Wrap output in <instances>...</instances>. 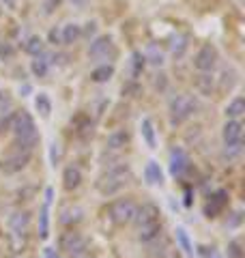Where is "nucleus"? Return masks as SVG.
<instances>
[{"label": "nucleus", "instance_id": "1", "mask_svg": "<svg viewBox=\"0 0 245 258\" xmlns=\"http://www.w3.org/2000/svg\"><path fill=\"white\" fill-rule=\"evenodd\" d=\"M129 166L127 164H116V166H110L108 170H105L99 181H97V189H99L103 196H114V194H118L125 185L129 183Z\"/></svg>", "mask_w": 245, "mask_h": 258}, {"label": "nucleus", "instance_id": "2", "mask_svg": "<svg viewBox=\"0 0 245 258\" xmlns=\"http://www.w3.org/2000/svg\"><path fill=\"white\" fill-rule=\"evenodd\" d=\"M196 112V101L192 99L190 95H178L170 101V123L178 125L187 120Z\"/></svg>", "mask_w": 245, "mask_h": 258}, {"label": "nucleus", "instance_id": "3", "mask_svg": "<svg viewBox=\"0 0 245 258\" xmlns=\"http://www.w3.org/2000/svg\"><path fill=\"white\" fill-rule=\"evenodd\" d=\"M136 209H138V205L134 203V200L120 198V200H116V203H112L110 217H112V222H116L118 226L132 224L134 222V215H136Z\"/></svg>", "mask_w": 245, "mask_h": 258}, {"label": "nucleus", "instance_id": "4", "mask_svg": "<svg viewBox=\"0 0 245 258\" xmlns=\"http://www.w3.org/2000/svg\"><path fill=\"white\" fill-rule=\"evenodd\" d=\"M86 247H88V241L76 230L65 232V235L60 237V249L71 258H80L82 254L86 252Z\"/></svg>", "mask_w": 245, "mask_h": 258}, {"label": "nucleus", "instance_id": "5", "mask_svg": "<svg viewBox=\"0 0 245 258\" xmlns=\"http://www.w3.org/2000/svg\"><path fill=\"white\" fill-rule=\"evenodd\" d=\"M30 161V153L26 151H15L11 153V155H7L0 159V170H3L5 174H15V172H22L24 168L28 166Z\"/></svg>", "mask_w": 245, "mask_h": 258}, {"label": "nucleus", "instance_id": "6", "mask_svg": "<svg viewBox=\"0 0 245 258\" xmlns=\"http://www.w3.org/2000/svg\"><path fill=\"white\" fill-rule=\"evenodd\" d=\"M217 64V50L213 45H202L194 56V67L198 71H213Z\"/></svg>", "mask_w": 245, "mask_h": 258}, {"label": "nucleus", "instance_id": "7", "mask_svg": "<svg viewBox=\"0 0 245 258\" xmlns=\"http://www.w3.org/2000/svg\"><path fill=\"white\" fill-rule=\"evenodd\" d=\"M112 50H114L112 37L103 35V37H97L91 43V47H88V56H91V58H97V60H103V58H108V54Z\"/></svg>", "mask_w": 245, "mask_h": 258}, {"label": "nucleus", "instance_id": "8", "mask_svg": "<svg viewBox=\"0 0 245 258\" xmlns=\"http://www.w3.org/2000/svg\"><path fill=\"white\" fill-rule=\"evenodd\" d=\"M187 168H190V157L183 149H172L170 151V174L181 176Z\"/></svg>", "mask_w": 245, "mask_h": 258}, {"label": "nucleus", "instance_id": "9", "mask_svg": "<svg viewBox=\"0 0 245 258\" xmlns=\"http://www.w3.org/2000/svg\"><path fill=\"white\" fill-rule=\"evenodd\" d=\"M222 138L226 144H232V142H241L243 138V125L239 118H230L222 129Z\"/></svg>", "mask_w": 245, "mask_h": 258}, {"label": "nucleus", "instance_id": "10", "mask_svg": "<svg viewBox=\"0 0 245 258\" xmlns=\"http://www.w3.org/2000/svg\"><path fill=\"white\" fill-rule=\"evenodd\" d=\"M155 220H159V209L155 207L153 203H146V205H142V207H138V209H136L134 222H136L138 226L149 224V222H155Z\"/></svg>", "mask_w": 245, "mask_h": 258}, {"label": "nucleus", "instance_id": "11", "mask_svg": "<svg viewBox=\"0 0 245 258\" xmlns=\"http://www.w3.org/2000/svg\"><path fill=\"white\" fill-rule=\"evenodd\" d=\"M28 224H30V213L28 211H18L9 217V228L15 237L24 235V232L28 230Z\"/></svg>", "mask_w": 245, "mask_h": 258}, {"label": "nucleus", "instance_id": "12", "mask_svg": "<svg viewBox=\"0 0 245 258\" xmlns=\"http://www.w3.org/2000/svg\"><path fill=\"white\" fill-rule=\"evenodd\" d=\"M32 129H37V127H35V120H32V116L28 114V112H20V114H15L13 127H11V132L15 136H24V134L32 132Z\"/></svg>", "mask_w": 245, "mask_h": 258}, {"label": "nucleus", "instance_id": "13", "mask_svg": "<svg viewBox=\"0 0 245 258\" xmlns=\"http://www.w3.org/2000/svg\"><path fill=\"white\" fill-rule=\"evenodd\" d=\"M159 235H161V224H159V220L138 226V239H140L142 243H151V241H155Z\"/></svg>", "mask_w": 245, "mask_h": 258}, {"label": "nucleus", "instance_id": "14", "mask_svg": "<svg viewBox=\"0 0 245 258\" xmlns=\"http://www.w3.org/2000/svg\"><path fill=\"white\" fill-rule=\"evenodd\" d=\"M82 183V170L78 166H67L63 172V185L65 189H76Z\"/></svg>", "mask_w": 245, "mask_h": 258}, {"label": "nucleus", "instance_id": "15", "mask_svg": "<svg viewBox=\"0 0 245 258\" xmlns=\"http://www.w3.org/2000/svg\"><path fill=\"white\" fill-rule=\"evenodd\" d=\"M187 47H190V39H187V35H174L172 39H170V54L174 56V58H183Z\"/></svg>", "mask_w": 245, "mask_h": 258}, {"label": "nucleus", "instance_id": "16", "mask_svg": "<svg viewBox=\"0 0 245 258\" xmlns=\"http://www.w3.org/2000/svg\"><path fill=\"white\" fill-rule=\"evenodd\" d=\"M60 37H63L65 45H73L82 37V26L80 24H73V22L65 24V26H60Z\"/></svg>", "mask_w": 245, "mask_h": 258}, {"label": "nucleus", "instance_id": "17", "mask_svg": "<svg viewBox=\"0 0 245 258\" xmlns=\"http://www.w3.org/2000/svg\"><path fill=\"white\" fill-rule=\"evenodd\" d=\"M129 142V134L122 132V129H118V132H112L108 136V142H105V147H108V151H120L125 149Z\"/></svg>", "mask_w": 245, "mask_h": 258}, {"label": "nucleus", "instance_id": "18", "mask_svg": "<svg viewBox=\"0 0 245 258\" xmlns=\"http://www.w3.org/2000/svg\"><path fill=\"white\" fill-rule=\"evenodd\" d=\"M144 179L149 185H161L163 183V174H161V168L157 161H149L144 168Z\"/></svg>", "mask_w": 245, "mask_h": 258}, {"label": "nucleus", "instance_id": "19", "mask_svg": "<svg viewBox=\"0 0 245 258\" xmlns=\"http://www.w3.org/2000/svg\"><path fill=\"white\" fill-rule=\"evenodd\" d=\"M140 134L146 142V147L149 149H155V144H157V138H155V127H153V120L151 118H142L140 123Z\"/></svg>", "mask_w": 245, "mask_h": 258}, {"label": "nucleus", "instance_id": "20", "mask_svg": "<svg viewBox=\"0 0 245 258\" xmlns=\"http://www.w3.org/2000/svg\"><path fill=\"white\" fill-rule=\"evenodd\" d=\"M112 76H114V67L105 62V64H99L97 69H93L91 80L97 82V84H103V82H108V80H112Z\"/></svg>", "mask_w": 245, "mask_h": 258}, {"label": "nucleus", "instance_id": "21", "mask_svg": "<svg viewBox=\"0 0 245 258\" xmlns=\"http://www.w3.org/2000/svg\"><path fill=\"white\" fill-rule=\"evenodd\" d=\"M243 114H245V99L243 97H236V99H232L226 106V116L228 118H239Z\"/></svg>", "mask_w": 245, "mask_h": 258}, {"label": "nucleus", "instance_id": "22", "mask_svg": "<svg viewBox=\"0 0 245 258\" xmlns=\"http://www.w3.org/2000/svg\"><path fill=\"white\" fill-rule=\"evenodd\" d=\"M196 86H198V91L202 95H211V91H213V76H211V71H202V76L196 78Z\"/></svg>", "mask_w": 245, "mask_h": 258}, {"label": "nucleus", "instance_id": "23", "mask_svg": "<svg viewBox=\"0 0 245 258\" xmlns=\"http://www.w3.org/2000/svg\"><path fill=\"white\" fill-rule=\"evenodd\" d=\"M30 71L35 74L37 78H45L47 76V71H50V60L47 58H43V56H37L35 60H32V64H30Z\"/></svg>", "mask_w": 245, "mask_h": 258}, {"label": "nucleus", "instance_id": "24", "mask_svg": "<svg viewBox=\"0 0 245 258\" xmlns=\"http://www.w3.org/2000/svg\"><path fill=\"white\" fill-rule=\"evenodd\" d=\"M174 232H176V241H178V245H181V249H183V252H185L187 256H190V258H194V245H192L190 237H187L185 228H181V226H178V228H176Z\"/></svg>", "mask_w": 245, "mask_h": 258}, {"label": "nucleus", "instance_id": "25", "mask_svg": "<svg viewBox=\"0 0 245 258\" xmlns=\"http://www.w3.org/2000/svg\"><path fill=\"white\" fill-rule=\"evenodd\" d=\"M144 60H149L153 67H161L163 64V52L157 45H149L146 47V54H144Z\"/></svg>", "mask_w": 245, "mask_h": 258}, {"label": "nucleus", "instance_id": "26", "mask_svg": "<svg viewBox=\"0 0 245 258\" xmlns=\"http://www.w3.org/2000/svg\"><path fill=\"white\" fill-rule=\"evenodd\" d=\"M82 215H84V211H82L80 207H71V209H65L63 215H60V222L63 224H78L82 220Z\"/></svg>", "mask_w": 245, "mask_h": 258}, {"label": "nucleus", "instance_id": "27", "mask_svg": "<svg viewBox=\"0 0 245 258\" xmlns=\"http://www.w3.org/2000/svg\"><path fill=\"white\" fill-rule=\"evenodd\" d=\"M243 153V144L241 142H232V144H226L224 151H222V157L228 161H236Z\"/></svg>", "mask_w": 245, "mask_h": 258}, {"label": "nucleus", "instance_id": "28", "mask_svg": "<svg viewBox=\"0 0 245 258\" xmlns=\"http://www.w3.org/2000/svg\"><path fill=\"white\" fill-rule=\"evenodd\" d=\"M35 108L41 112V116H50V112H52V101H50V97H47L45 93H39L35 97Z\"/></svg>", "mask_w": 245, "mask_h": 258}, {"label": "nucleus", "instance_id": "29", "mask_svg": "<svg viewBox=\"0 0 245 258\" xmlns=\"http://www.w3.org/2000/svg\"><path fill=\"white\" fill-rule=\"evenodd\" d=\"M47 211H50V205H43V209H41V226H39V237L41 239H47L50 237V215H47Z\"/></svg>", "mask_w": 245, "mask_h": 258}, {"label": "nucleus", "instance_id": "30", "mask_svg": "<svg viewBox=\"0 0 245 258\" xmlns=\"http://www.w3.org/2000/svg\"><path fill=\"white\" fill-rule=\"evenodd\" d=\"M43 39L41 37H30L28 41H26V45H24V50H26L30 56H39V54H43Z\"/></svg>", "mask_w": 245, "mask_h": 258}, {"label": "nucleus", "instance_id": "31", "mask_svg": "<svg viewBox=\"0 0 245 258\" xmlns=\"http://www.w3.org/2000/svg\"><path fill=\"white\" fill-rule=\"evenodd\" d=\"M144 62H146V60H144V56H142L140 52H134V54H132V76H134V78L142 74Z\"/></svg>", "mask_w": 245, "mask_h": 258}, {"label": "nucleus", "instance_id": "32", "mask_svg": "<svg viewBox=\"0 0 245 258\" xmlns=\"http://www.w3.org/2000/svg\"><path fill=\"white\" fill-rule=\"evenodd\" d=\"M228 258H243V249L239 241H230L228 243Z\"/></svg>", "mask_w": 245, "mask_h": 258}, {"label": "nucleus", "instance_id": "33", "mask_svg": "<svg viewBox=\"0 0 245 258\" xmlns=\"http://www.w3.org/2000/svg\"><path fill=\"white\" fill-rule=\"evenodd\" d=\"M13 118H15V114H9L7 118L0 120V136L7 134V132H11V127H13Z\"/></svg>", "mask_w": 245, "mask_h": 258}, {"label": "nucleus", "instance_id": "34", "mask_svg": "<svg viewBox=\"0 0 245 258\" xmlns=\"http://www.w3.org/2000/svg\"><path fill=\"white\" fill-rule=\"evenodd\" d=\"M211 203H213L215 207H219V209H222V207L228 203V194H226V191H217L215 196L211 198Z\"/></svg>", "mask_w": 245, "mask_h": 258}, {"label": "nucleus", "instance_id": "35", "mask_svg": "<svg viewBox=\"0 0 245 258\" xmlns=\"http://www.w3.org/2000/svg\"><path fill=\"white\" fill-rule=\"evenodd\" d=\"M95 32H97V22H88V24H84V28H82V37L91 39Z\"/></svg>", "mask_w": 245, "mask_h": 258}, {"label": "nucleus", "instance_id": "36", "mask_svg": "<svg viewBox=\"0 0 245 258\" xmlns=\"http://www.w3.org/2000/svg\"><path fill=\"white\" fill-rule=\"evenodd\" d=\"M50 43H54V45H60V43H63L60 28H52V30H50Z\"/></svg>", "mask_w": 245, "mask_h": 258}, {"label": "nucleus", "instance_id": "37", "mask_svg": "<svg viewBox=\"0 0 245 258\" xmlns=\"http://www.w3.org/2000/svg\"><path fill=\"white\" fill-rule=\"evenodd\" d=\"M0 7H7V9H15V7H18V0H0Z\"/></svg>", "mask_w": 245, "mask_h": 258}, {"label": "nucleus", "instance_id": "38", "mask_svg": "<svg viewBox=\"0 0 245 258\" xmlns=\"http://www.w3.org/2000/svg\"><path fill=\"white\" fill-rule=\"evenodd\" d=\"M52 161H54V166L58 161V144H52Z\"/></svg>", "mask_w": 245, "mask_h": 258}, {"label": "nucleus", "instance_id": "39", "mask_svg": "<svg viewBox=\"0 0 245 258\" xmlns=\"http://www.w3.org/2000/svg\"><path fill=\"white\" fill-rule=\"evenodd\" d=\"M11 47L9 45H0V56H11Z\"/></svg>", "mask_w": 245, "mask_h": 258}, {"label": "nucleus", "instance_id": "40", "mask_svg": "<svg viewBox=\"0 0 245 258\" xmlns=\"http://www.w3.org/2000/svg\"><path fill=\"white\" fill-rule=\"evenodd\" d=\"M190 205H192V191L187 189L185 191V207H190Z\"/></svg>", "mask_w": 245, "mask_h": 258}, {"label": "nucleus", "instance_id": "41", "mask_svg": "<svg viewBox=\"0 0 245 258\" xmlns=\"http://www.w3.org/2000/svg\"><path fill=\"white\" fill-rule=\"evenodd\" d=\"M69 3H71L73 7H84V5H86V0H69Z\"/></svg>", "mask_w": 245, "mask_h": 258}, {"label": "nucleus", "instance_id": "42", "mask_svg": "<svg viewBox=\"0 0 245 258\" xmlns=\"http://www.w3.org/2000/svg\"><path fill=\"white\" fill-rule=\"evenodd\" d=\"M207 258H222V256H219V254H217V252H215V247H213V252H211V254H209V256H207Z\"/></svg>", "mask_w": 245, "mask_h": 258}, {"label": "nucleus", "instance_id": "43", "mask_svg": "<svg viewBox=\"0 0 245 258\" xmlns=\"http://www.w3.org/2000/svg\"><path fill=\"white\" fill-rule=\"evenodd\" d=\"M3 95H5V93H3V91H0V99H3Z\"/></svg>", "mask_w": 245, "mask_h": 258}, {"label": "nucleus", "instance_id": "44", "mask_svg": "<svg viewBox=\"0 0 245 258\" xmlns=\"http://www.w3.org/2000/svg\"><path fill=\"white\" fill-rule=\"evenodd\" d=\"M0 13H3V7H0Z\"/></svg>", "mask_w": 245, "mask_h": 258}]
</instances>
